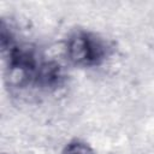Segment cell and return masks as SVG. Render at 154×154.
<instances>
[{
  "label": "cell",
  "instance_id": "obj_1",
  "mask_svg": "<svg viewBox=\"0 0 154 154\" xmlns=\"http://www.w3.org/2000/svg\"><path fill=\"white\" fill-rule=\"evenodd\" d=\"M109 53V46L106 40L96 34L78 30L73 32L67 41V55L70 60L78 66H95L101 64Z\"/></svg>",
  "mask_w": 154,
  "mask_h": 154
},
{
  "label": "cell",
  "instance_id": "obj_2",
  "mask_svg": "<svg viewBox=\"0 0 154 154\" xmlns=\"http://www.w3.org/2000/svg\"><path fill=\"white\" fill-rule=\"evenodd\" d=\"M40 64L32 51L26 47L13 46L8 51L7 81L11 85L23 88L28 84L35 83Z\"/></svg>",
  "mask_w": 154,
  "mask_h": 154
},
{
  "label": "cell",
  "instance_id": "obj_3",
  "mask_svg": "<svg viewBox=\"0 0 154 154\" xmlns=\"http://www.w3.org/2000/svg\"><path fill=\"white\" fill-rule=\"evenodd\" d=\"M64 82V72L61 66L55 61H47L40 64L35 84L45 89H54Z\"/></svg>",
  "mask_w": 154,
  "mask_h": 154
},
{
  "label": "cell",
  "instance_id": "obj_4",
  "mask_svg": "<svg viewBox=\"0 0 154 154\" xmlns=\"http://www.w3.org/2000/svg\"><path fill=\"white\" fill-rule=\"evenodd\" d=\"M61 154H94V152L87 143L81 141H73L64 148Z\"/></svg>",
  "mask_w": 154,
  "mask_h": 154
}]
</instances>
